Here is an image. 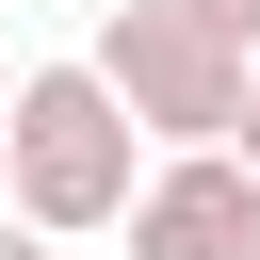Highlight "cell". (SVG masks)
I'll use <instances>...</instances> for the list:
<instances>
[{
	"label": "cell",
	"mask_w": 260,
	"mask_h": 260,
	"mask_svg": "<svg viewBox=\"0 0 260 260\" xmlns=\"http://www.w3.org/2000/svg\"><path fill=\"white\" fill-rule=\"evenodd\" d=\"M146 162H162V146L130 130V98H114L98 65H32V81H16V114H0V211H16V228H49V244L130 228Z\"/></svg>",
	"instance_id": "6da1fadb"
},
{
	"label": "cell",
	"mask_w": 260,
	"mask_h": 260,
	"mask_svg": "<svg viewBox=\"0 0 260 260\" xmlns=\"http://www.w3.org/2000/svg\"><path fill=\"white\" fill-rule=\"evenodd\" d=\"M81 65L130 98V130H146L162 162H179V146H228V130H244V98H260V49H244L211 0H114Z\"/></svg>",
	"instance_id": "7a4b0ae2"
},
{
	"label": "cell",
	"mask_w": 260,
	"mask_h": 260,
	"mask_svg": "<svg viewBox=\"0 0 260 260\" xmlns=\"http://www.w3.org/2000/svg\"><path fill=\"white\" fill-rule=\"evenodd\" d=\"M114 244L130 260H260V179L228 146H179V162H146V195H130Z\"/></svg>",
	"instance_id": "3957f363"
},
{
	"label": "cell",
	"mask_w": 260,
	"mask_h": 260,
	"mask_svg": "<svg viewBox=\"0 0 260 260\" xmlns=\"http://www.w3.org/2000/svg\"><path fill=\"white\" fill-rule=\"evenodd\" d=\"M0 260H65V244H49V228H16V211H0Z\"/></svg>",
	"instance_id": "277c9868"
},
{
	"label": "cell",
	"mask_w": 260,
	"mask_h": 260,
	"mask_svg": "<svg viewBox=\"0 0 260 260\" xmlns=\"http://www.w3.org/2000/svg\"><path fill=\"white\" fill-rule=\"evenodd\" d=\"M228 162H244V179H260V98H244V130H228Z\"/></svg>",
	"instance_id": "5b68a950"
},
{
	"label": "cell",
	"mask_w": 260,
	"mask_h": 260,
	"mask_svg": "<svg viewBox=\"0 0 260 260\" xmlns=\"http://www.w3.org/2000/svg\"><path fill=\"white\" fill-rule=\"evenodd\" d=\"M16 81H32V65H16V49H0V114H16Z\"/></svg>",
	"instance_id": "8992f818"
}]
</instances>
